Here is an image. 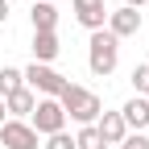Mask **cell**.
<instances>
[{"label":"cell","instance_id":"3957f363","mask_svg":"<svg viewBox=\"0 0 149 149\" xmlns=\"http://www.w3.org/2000/svg\"><path fill=\"white\" fill-rule=\"evenodd\" d=\"M21 79H25V87L33 91L37 100H58V91L70 83L66 74H58L54 66H42V62H29V66L21 70Z\"/></svg>","mask_w":149,"mask_h":149},{"label":"cell","instance_id":"ffe728a7","mask_svg":"<svg viewBox=\"0 0 149 149\" xmlns=\"http://www.w3.org/2000/svg\"><path fill=\"white\" fill-rule=\"evenodd\" d=\"M4 120H8V116H4V100H0V124H4Z\"/></svg>","mask_w":149,"mask_h":149},{"label":"cell","instance_id":"4fadbf2b","mask_svg":"<svg viewBox=\"0 0 149 149\" xmlns=\"http://www.w3.org/2000/svg\"><path fill=\"white\" fill-rule=\"evenodd\" d=\"M21 87H25L21 70H17V66H0V100L13 95V91H21Z\"/></svg>","mask_w":149,"mask_h":149},{"label":"cell","instance_id":"5b68a950","mask_svg":"<svg viewBox=\"0 0 149 149\" xmlns=\"http://www.w3.org/2000/svg\"><path fill=\"white\" fill-rule=\"evenodd\" d=\"M112 37H116V42H124V37H137L141 33V13L137 8H108V25H104Z\"/></svg>","mask_w":149,"mask_h":149},{"label":"cell","instance_id":"8fae6325","mask_svg":"<svg viewBox=\"0 0 149 149\" xmlns=\"http://www.w3.org/2000/svg\"><path fill=\"white\" fill-rule=\"evenodd\" d=\"M95 133H100V141H104V145H120V141L128 137V128H124V120H120V112H100Z\"/></svg>","mask_w":149,"mask_h":149},{"label":"cell","instance_id":"ba28073f","mask_svg":"<svg viewBox=\"0 0 149 149\" xmlns=\"http://www.w3.org/2000/svg\"><path fill=\"white\" fill-rule=\"evenodd\" d=\"M120 120H124L128 133H145V128H149V100L145 95H133V100L120 108Z\"/></svg>","mask_w":149,"mask_h":149},{"label":"cell","instance_id":"52a82bcc","mask_svg":"<svg viewBox=\"0 0 149 149\" xmlns=\"http://www.w3.org/2000/svg\"><path fill=\"white\" fill-rule=\"evenodd\" d=\"M70 8H74V21H79L87 33H95L108 25V4L104 0H70Z\"/></svg>","mask_w":149,"mask_h":149},{"label":"cell","instance_id":"2e32d148","mask_svg":"<svg viewBox=\"0 0 149 149\" xmlns=\"http://www.w3.org/2000/svg\"><path fill=\"white\" fill-rule=\"evenodd\" d=\"M42 149H74V137L66 133V128H62V133H54V137H46V145Z\"/></svg>","mask_w":149,"mask_h":149},{"label":"cell","instance_id":"7402d4cb","mask_svg":"<svg viewBox=\"0 0 149 149\" xmlns=\"http://www.w3.org/2000/svg\"><path fill=\"white\" fill-rule=\"evenodd\" d=\"M145 100H149V95H145Z\"/></svg>","mask_w":149,"mask_h":149},{"label":"cell","instance_id":"8992f818","mask_svg":"<svg viewBox=\"0 0 149 149\" xmlns=\"http://www.w3.org/2000/svg\"><path fill=\"white\" fill-rule=\"evenodd\" d=\"M37 137L33 128H29V120H4L0 124V145L4 149H37Z\"/></svg>","mask_w":149,"mask_h":149},{"label":"cell","instance_id":"277c9868","mask_svg":"<svg viewBox=\"0 0 149 149\" xmlns=\"http://www.w3.org/2000/svg\"><path fill=\"white\" fill-rule=\"evenodd\" d=\"M29 128H33L37 137L62 133V128H66V112H62V104H58V100H37L33 116H29Z\"/></svg>","mask_w":149,"mask_h":149},{"label":"cell","instance_id":"ac0fdd59","mask_svg":"<svg viewBox=\"0 0 149 149\" xmlns=\"http://www.w3.org/2000/svg\"><path fill=\"white\" fill-rule=\"evenodd\" d=\"M0 25H8V0H0Z\"/></svg>","mask_w":149,"mask_h":149},{"label":"cell","instance_id":"30bf717a","mask_svg":"<svg viewBox=\"0 0 149 149\" xmlns=\"http://www.w3.org/2000/svg\"><path fill=\"white\" fill-rule=\"evenodd\" d=\"M29 25H33V33H58V4L33 0V8H29Z\"/></svg>","mask_w":149,"mask_h":149},{"label":"cell","instance_id":"5bb4252c","mask_svg":"<svg viewBox=\"0 0 149 149\" xmlns=\"http://www.w3.org/2000/svg\"><path fill=\"white\" fill-rule=\"evenodd\" d=\"M74 149H108V145L100 141V133H95V124H83L79 133H74Z\"/></svg>","mask_w":149,"mask_h":149},{"label":"cell","instance_id":"d6986e66","mask_svg":"<svg viewBox=\"0 0 149 149\" xmlns=\"http://www.w3.org/2000/svg\"><path fill=\"white\" fill-rule=\"evenodd\" d=\"M141 4H149V0H124V8H137V13H141Z\"/></svg>","mask_w":149,"mask_h":149},{"label":"cell","instance_id":"44dd1931","mask_svg":"<svg viewBox=\"0 0 149 149\" xmlns=\"http://www.w3.org/2000/svg\"><path fill=\"white\" fill-rule=\"evenodd\" d=\"M46 4H58V0H46Z\"/></svg>","mask_w":149,"mask_h":149},{"label":"cell","instance_id":"6da1fadb","mask_svg":"<svg viewBox=\"0 0 149 149\" xmlns=\"http://www.w3.org/2000/svg\"><path fill=\"white\" fill-rule=\"evenodd\" d=\"M58 104H62V112H66V120H74V124H95L100 120V112H104V100L95 95V91H87V87H79V83H66L62 91H58Z\"/></svg>","mask_w":149,"mask_h":149},{"label":"cell","instance_id":"7a4b0ae2","mask_svg":"<svg viewBox=\"0 0 149 149\" xmlns=\"http://www.w3.org/2000/svg\"><path fill=\"white\" fill-rule=\"evenodd\" d=\"M116 62H120V42L108 29H95L91 42H87V70L95 74V79H108V74L116 70Z\"/></svg>","mask_w":149,"mask_h":149},{"label":"cell","instance_id":"7c38bea8","mask_svg":"<svg viewBox=\"0 0 149 149\" xmlns=\"http://www.w3.org/2000/svg\"><path fill=\"white\" fill-rule=\"evenodd\" d=\"M62 54V42H58V33H33V62H42L50 66L54 58Z\"/></svg>","mask_w":149,"mask_h":149},{"label":"cell","instance_id":"9a60e30c","mask_svg":"<svg viewBox=\"0 0 149 149\" xmlns=\"http://www.w3.org/2000/svg\"><path fill=\"white\" fill-rule=\"evenodd\" d=\"M133 91H137V95H149V62H137L133 66Z\"/></svg>","mask_w":149,"mask_h":149},{"label":"cell","instance_id":"e0dca14e","mask_svg":"<svg viewBox=\"0 0 149 149\" xmlns=\"http://www.w3.org/2000/svg\"><path fill=\"white\" fill-rule=\"evenodd\" d=\"M120 149H149V137H145V133H128V137L120 141Z\"/></svg>","mask_w":149,"mask_h":149},{"label":"cell","instance_id":"9c48e42d","mask_svg":"<svg viewBox=\"0 0 149 149\" xmlns=\"http://www.w3.org/2000/svg\"><path fill=\"white\" fill-rule=\"evenodd\" d=\"M33 108H37V95H33L29 87H21V91H13V95H4V116H8V120H29Z\"/></svg>","mask_w":149,"mask_h":149}]
</instances>
